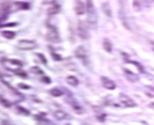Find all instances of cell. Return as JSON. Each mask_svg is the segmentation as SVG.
<instances>
[{
	"label": "cell",
	"mask_w": 154,
	"mask_h": 125,
	"mask_svg": "<svg viewBox=\"0 0 154 125\" xmlns=\"http://www.w3.org/2000/svg\"><path fill=\"white\" fill-rule=\"evenodd\" d=\"M58 55H55V53H52V57H54V59L55 60H60L61 59V57L60 56H57Z\"/></svg>",
	"instance_id": "cb8c5ba5"
},
{
	"label": "cell",
	"mask_w": 154,
	"mask_h": 125,
	"mask_svg": "<svg viewBox=\"0 0 154 125\" xmlns=\"http://www.w3.org/2000/svg\"><path fill=\"white\" fill-rule=\"evenodd\" d=\"M66 81H67V83L72 86H77L79 83H80L75 76H69V77H67V79H66Z\"/></svg>",
	"instance_id": "7c38bea8"
},
{
	"label": "cell",
	"mask_w": 154,
	"mask_h": 125,
	"mask_svg": "<svg viewBox=\"0 0 154 125\" xmlns=\"http://www.w3.org/2000/svg\"><path fill=\"white\" fill-rule=\"evenodd\" d=\"M2 36L4 38H6V39H9V40H11V39H14L16 37V33L15 32H13V31H3L2 32Z\"/></svg>",
	"instance_id": "9a60e30c"
},
{
	"label": "cell",
	"mask_w": 154,
	"mask_h": 125,
	"mask_svg": "<svg viewBox=\"0 0 154 125\" xmlns=\"http://www.w3.org/2000/svg\"><path fill=\"white\" fill-rule=\"evenodd\" d=\"M102 11L104 12V14L109 17H111L112 16L111 6H109V4L108 2H105L102 4Z\"/></svg>",
	"instance_id": "30bf717a"
},
{
	"label": "cell",
	"mask_w": 154,
	"mask_h": 125,
	"mask_svg": "<svg viewBox=\"0 0 154 125\" xmlns=\"http://www.w3.org/2000/svg\"><path fill=\"white\" fill-rule=\"evenodd\" d=\"M32 72L35 73V74H43V71L40 69V68H38V67H32Z\"/></svg>",
	"instance_id": "ffe728a7"
},
{
	"label": "cell",
	"mask_w": 154,
	"mask_h": 125,
	"mask_svg": "<svg viewBox=\"0 0 154 125\" xmlns=\"http://www.w3.org/2000/svg\"><path fill=\"white\" fill-rule=\"evenodd\" d=\"M70 104H71V106L73 107V109L77 111V113H79V114H82L83 113V111H82V107L79 105V103L77 101H75V100H71L69 102Z\"/></svg>",
	"instance_id": "4fadbf2b"
},
{
	"label": "cell",
	"mask_w": 154,
	"mask_h": 125,
	"mask_svg": "<svg viewBox=\"0 0 154 125\" xmlns=\"http://www.w3.org/2000/svg\"><path fill=\"white\" fill-rule=\"evenodd\" d=\"M86 13H87V22L91 27L95 28L98 22V14L96 11L95 6L91 0L86 1Z\"/></svg>",
	"instance_id": "6da1fadb"
},
{
	"label": "cell",
	"mask_w": 154,
	"mask_h": 125,
	"mask_svg": "<svg viewBox=\"0 0 154 125\" xmlns=\"http://www.w3.org/2000/svg\"><path fill=\"white\" fill-rule=\"evenodd\" d=\"M17 48L23 51H31L37 48V43L33 40H20L17 43Z\"/></svg>",
	"instance_id": "3957f363"
},
{
	"label": "cell",
	"mask_w": 154,
	"mask_h": 125,
	"mask_svg": "<svg viewBox=\"0 0 154 125\" xmlns=\"http://www.w3.org/2000/svg\"><path fill=\"white\" fill-rule=\"evenodd\" d=\"M59 11H60V7L57 5V4H54V6L49 9V15H55Z\"/></svg>",
	"instance_id": "2e32d148"
},
{
	"label": "cell",
	"mask_w": 154,
	"mask_h": 125,
	"mask_svg": "<svg viewBox=\"0 0 154 125\" xmlns=\"http://www.w3.org/2000/svg\"><path fill=\"white\" fill-rule=\"evenodd\" d=\"M47 38L49 41L52 42V43H59L60 42V37L59 34L57 32L56 28L54 26L50 25L48 27V33H47Z\"/></svg>",
	"instance_id": "277c9868"
},
{
	"label": "cell",
	"mask_w": 154,
	"mask_h": 125,
	"mask_svg": "<svg viewBox=\"0 0 154 125\" xmlns=\"http://www.w3.org/2000/svg\"><path fill=\"white\" fill-rule=\"evenodd\" d=\"M151 88H153V89H154V87H151Z\"/></svg>",
	"instance_id": "4316f807"
},
{
	"label": "cell",
	"mask_w": 154,
	"mask_h": 125,
	"mask_svg": "<svg viewBox=\"0 0 154 125\" xmlns=\"http://www.w3.org/2000/svg\"><path fill=\"white\" fill-rule=\"evenodd\" d=\"M50 93L54 97H60L61 95L63 94V92L61 91L59 88H52L50 90Z\"/></svg>",
	"instance_id": "e0dca14e"
},
{
	"label": "cell",
	"mask_w": 154,
	"mask_h": 125,
	"mask_svg": "<svg viewBox=\"0 0 154 125\" xmlns=\"http://www.w3.org/2000/svg\"><path fill=\"white\" fill-rule=\"evenodd\" d=\"M3 65L6 67L8 70L15 72L16 74L20 70V68L23 67V62L17 59H6L4 61Z\"/></svg>",
	"instance_id": "7a4b0ae2"
},
{
	"label": "cell",
	"mask_w": 154,
	"mask_h": 125,
	"mask_svg": "<svg viewBox=\"0 0 154 125\" xmlns=\"http://www.w3.org/2000/svg\"><path fill=\"white\" fill-rule=\"evenodd\" d=\"M118 100H119V102L124 107H128V108H131V107H135L136 106V103L134 102V100L131 99V98L128 95L123 94V93H120V94H119Z\"/></svg>",
	"instance_id": "8992f818"
},
{
	"label": "cell",
	"mask_w": 154,
	"mask_h": 125,
	"mask_svg": "<svg viewBox=\"0 0 154 125\" xmlns=\"http://www.w3.org/2000/svg\"><path fill=\"white\" fill-rule=\"evenodd\" d=\"M78 30H79V35H80L82 39H83V40L88 39V37H89L88 29H87V26L83 23V22H80Z\"/></svg>",
	"instance_id": "ba28073f"
},
{
	"label": "cell",
	"mask_w": 154,
	"mask_h": 125,
	"mask_svg": "<svg viewBox=\"0 0 154 125\" xmlns=\"http://www.w3.org/2000/svg\"><path fill=\"white\" fill-rule=\"evenodd\" d=\"M43 79H44V80H43L44 82H46V83H51V80H50V78L45 77V78H43Z\"/></svg>",
	"instance_id": "484cf974"
},
{
	"label": "cell",
	"mask_w": 154,
	"mask_h": 125,
	"mask_svg": "<svg viewBox=\"0 0 154 125\" xmlns=\"http://www.w3.org/2000/svg\"><path fill=\"white\" fill-rule=\"evenodd\" d=\"M75 55L78 57L79 59H80L83 65H88V57H87V53L85 50V48L83 47H79L76 51H75Z\"/></svg>",
	"instance_id": "5b68a950"
},
{
	"label": "cell",
	"mask_w": 154,
	"mask_h": 125,
	"mask_svg": "<svg viewBox=\"0 0 154 125\" xmlns=\"http://www.w3.org/2000/svg\"><path fill=\"white\" fill-rule=\"evenodd\" d=\"M54 117L57 118V119H60V120H64V119H68L70 118L69 114H67L65 113V111H61V110H58L54 111Z\"/></svg>",
	"instance_id": "8fae6325"
},
{
	"label": "cell",
	"mask_w": 154,
	"mask_h": 125,
	"mask_svg": "<svg viewBox=\"0 0 154 125\" xmlns=\"http://www.w3.org/2000/svg\"><path fill=\"white\" fill-rule=\"evenodd\" d=\"M103 48H104V50L106 52H112V43L109 42V40L104 39V41H103Z\"/></svg>",
	"instance_id": "5bb4252c"
},
{
	"label": "cell",
	"mask_w": 154,
	"mask_h": 125,
	"mask_svg": "<svg viewBox=\"0 0 154 125\" xmlns=\"http://www.w3.org/2000/svg\"><path fill=\"white\" fill-rule=\"evenodd\" d=\"M6 17H6V15H1V16H0V26H2V24H1V23L3 22V20L6 19Z\"/></svg>",
	"instance_id": "603a6c76"
},
{
	"label": "cell",
	"mask_w": 154,
	"mask_h": 125,
	"mask_svg": "<svg viewBox=\"0 0 154 125\" xmlns=\"http://www.w3.org/2000/svg\"><path fill=\"white\" fill-rule=\"evenodd\" d=\"M75 11L78 15H83L86 11V6L83 4L81 0H77L76 2V6H75Z\"/></svg>",
	"instance_id": "9c48e42d"
},
{
	"label": "cell",
	"mask_w": 154,
	"mask_h": 125,
	"mask_svg": "<svg viewBox=\"0 0 154 125\" xmlns=\"http://www.w3.org/2000/svg\"><path fill=\"white\" fill-rule=\"evenodd\" d=\"M37 55H38L39 58H41V60L43 61V63H44V64H46V63H47V59L45 58V57H44V55H41V53H38Z\"/></svg>",
	"instance_id": "44dd1931"
},
{
	"label": "cell",
	"mask_w": 154,
	"mask_h": 125,
	"mask_svg": "<svg viewBox=\"0 0 154 125\" xmlns=\"http://www.w3.org/2000/svg\"><path fill=\"white\" fill-rule=\"evenodd\" d=\"M17 6H19L17 9H23V10H27L29 9V5L27 3H23V2H17L16 3Z\"/></svg>",
	"instance_id": "d6986e66"
},
{
	"label": "cell",
	"mask_w": 154,
	"mask_h": 125,
	"mask_svg": "<svg viewBox=\"0 0 154 125\" xmlns=\"http://www.w3.org/2000/svg\"><path fill=\"white\" fill-rule=\"evenodd\" d=\"M101 82H102L103 86L105 88L109 89V90H113V89H116V83L107 77H101Z\"/></svg>",
	"instance_id": "52a82bcc"
},
{
	"label": "cell",
	"mask_w": 154,
	"mask_h": 125,
	"mask_svg": "<svg viewBox=\"0 0 154 125\" xmlns=\"http://www.w3.org/2000/svg\"><path fill=\"white\" fill-rule=\"evenodd\" d=\"M133 6L136 11H140L142 9V4H143V0H133Z\"/></svg>",
	"instance_id": "ac0fdd59"
},
{
	"label": "cell",
	"mask_w": 154,
	"mask_h": 125,
	"mask_svg": "<svg viewBox=\"0 0 154 125\" xmlns=\"http://www.w3.org/2000/svg\"><path fill=\"white\" fill-rule=\"evenodd\" d=\"M19 86H20V88H24V89H29V88H30L28 86H25V84H21V83L19 84Z\"/></svg>",
	"instance_id": "d4e9b609"
},
{
	"label": "cell",
	"mask_w": 154,
	"mask_h": 125,
	"mask_svg": "<svg viewBox=\"0 0 154 125\" xmlns=\"http://www.w3.org/2000/svg\"><path fill=\"white\" fill-rule=\"evenodd\" d=\"M17 110H19L20 113H24L25 114H29V111H26L24 108H20V107H19V108H17Z\"/></svg>",
	"instance_id": "7402d4cb"
}]
</instances>
